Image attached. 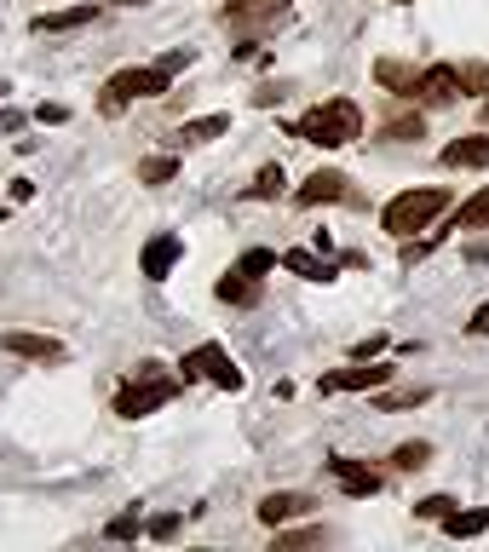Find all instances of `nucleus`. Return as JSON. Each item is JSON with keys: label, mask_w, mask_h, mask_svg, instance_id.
Wrapping results in <instances>:
<instances>
[{"label": "nucleus", "mask_w": 489, "mask_h": 552, "mask_svg": "<svg viewBox=\"0 0 489 552\" xmlns=\"http://www.w3.org/2000/svg\"><path fill=\"white\" fill-rule=\"evenodd\" d=\"M110 6H144V0H110Z\"/></svg>", "instance_id": "nucleus-38"}, {"label": "nucleus", "mask_w": 489, "mask_h": 552, "mask_svg": "<svg viewBox=\"0 0 489 552\" xmlns=\"http://www.w3.org/2000/svg\"><path fill=\"white\" fill-rule=\"evenodd\" d=\"M489 87V69H461V92H484Z\"/></svg>", "instance_id": "nucleus-34"}, {"label": "nucleus", "mask_w": 489, "mask_h": 552, "mask_svg": "<svg viewBox=\"0 0 489 552\" xmlns=\"http://www.w3.org/2000/svg\"><path fill=\"white\" fill-rule=\"evenodd\" d=\"M484 529H489V506H472V512L455 506V512L443 518V535H455V541H472V535H484Z\"/></svg>", "instance_id": "nucleus-18"}, {"label": "nucleus", "mask_w": 489, "mask_h": 552, "mask_svg": "<svg viewBox=\"0 0 489 552\" xmlns=\"http://www.w3.org/2000/svg\"><path fill=\"white\" fill-rule=\"evenodd\" d=\"M443 167H489V133H466L443 144Z\"/></svg>", "instance_id": "nucleus-15"}, {"label": "nucleus", "mask_w": 489, "mask_h": 552, "mask_svg": "<svg viewBox=\"0 0 489 552\" xmlns=\"http://www.w3.org/2000/svg\"><path fill=\"white\" fill-rule=\"evenodd\" d=\"M87 23H98V0L58 6V12H35V18H29V35H70V29H87Z\"/></svg>", "instance_id": "nucleus-11"}, {"label": "nucleus", "mask_w": 489, "mask_h": 552, "mask_svg": "<svg viewBox=\"0 0 489 552\" xmlns=\"http://www.w3.org/2000/svg\"><path fill=\"white\" fill-rule=\"evenodd\" d=\"M236 271H248V276H265V271H277V253L271 248H248L242 259H236Z\"/></svg>", "instance_id": "nucleus-26"}, {"label": "nucleus", "mask_w": 489, "mask_h": 552, "mask_svg": "<svg viewBox=\"0 0 489 552\" xmlns=\"http://www.w3.org/2000/svg\"><path fill=\"white\" fill-rule=\"evenodd\" d=\"M277 265H282V271H294V276H305V282H334V265H328V253L288 248V253H277Z\"/></svg>", "instance_id": "nucleus-14"}, {"label": "nucleus", "mask_w": 489, "mask_h": 552, "mask_svg": "<svg viewBox=\"0 0 489 552\" xmlns=\"http://www.w3.org/2000/svg\"><path fill=\"white\" fill-rule=\"evenodd\" d=\"M392 380V363H374V357H357L351 368H334V374H323L317 380V391L323 397H334V391H374Z\"/></svg>", "instance_id": "nucleus-7"}, {"label": "nucleus", "mask_w": 489, "mask_h": 552, "mask_svg": "<svg viewBox=\"0 0 489 552\" xmlns=\"http://www.w3.org/2000/svg\"><path fill=\"white\" fill-rule=\"evenodd\" d=\"M420 133H426L420 110H415V115H392V121H386V138H420Z\"/></svg>", "instance_id": "nucleus-28"}, {"label": "nucleus", "mask_w": 489, "mask_h": 552, "mask_svg": "<svg viewBox=\"0 0 489 552\" xmlns=\"http://www.w3.org/2000/svg\"><path fill=\"white\" fill-rule=\"evenodd\" d=\"M213 294L225 299V305H259V276H248V271H225Z\"/></svg>", "instance_id": "nucleus-17"}, {"label": "nucleus", "mask_w": 489, "mask_h": 552, "mask_svg": "<svg viewBox=\"0 0 489 552\" xmlns=\"http://www.w3.org/2000/svg\"><path fill=\"white\" fill-rule=\"evenodd\" d=\"M443 207H449V190H443V184L403 190V196H392V202L380 207V230H392L397 242H403V236H415V230H432V219H438Z\"/></svg>", "instance_id": "nucleus-3"}, {"label": "nucleus", "mask_w": 489, "mask_h": 552, "mask_svg": "<svg viewBox=\"0 0 489 552\" xmlns=\"http://www.w3.org/2000/svg\"><path fill=\"white\" fill-rule=\"evenodd\" d=\"M294 202L300 207H323V202H351V179L346 173H334V167H317L311 179L294 190Z\"/></svg>", "instance_id": "nucleus-12"}, {"label": "nucleus", "mask_w": 489, "mask_h": 552, "mask_svg": "<svg viewBox=\"0 0 489 552\" xmlns=\"http://www.w3.org/2000/svg\"><path fill=\"white\" fill-rule=\"evenodd\" d=\"M484 115H489V104H484Z\"/></svg>", "instance_id": "nucleus-40"}, {"label": "nucleus", "mask_w": 489, "mask_h": 552, "mask_svg": "<svg viewBox=\"0 0 489 552\" xmlns=\"http://www.w3.org/2000/svg\"><path fill=\"white\" fill-rule=\"evenodd\" d=\"M150 535H156V541H173V535H179V512H162V518H150Z\"/></svg>", "instance_id": "nucleus-30"}, {"label": "nucleus", "mask_w": 489, "mask_h": 552, "mask_svg": "<svg viewBox=\"0 0 489 552\" xmlns=\"http://www.w3.org/2000/svg\"><path fill=\"white\" fill-rule=\"evenodd\" d=\"M328 478L340 483V489H346V495H357V501H369V495H380V472H374L369 460L334 455V460H328Z\"/></svg>", "instance_id": "nucleus-10"}, {"label": "nucleus", "mask_w": 489, "mask_h": 552, "mask_svg": "<svg viewBox=\"0 0 489 552\" xmlns=\"http://www.w3.org/2000/svg\"><path fill=\"white\" fill-rule=\"evenodd\" d=\"M380 351H386V334H369V340L357 345V351H351V357H380Z\"/></svg>", "instance_id": "nucleus-35"}, {"label": "nucleus", "mask_w": 489, "mask_h": 552, "mask_svg": "<svg viewBox=\"0 0 489 552\" xmlns=\"http://www.w3.org/2000/svg\"><path fill=\"white\" fill-rule=\"evenodd\" d=\"M282 23H294V6H288V0H231V6H225V29L242 35V41L277 35Z\"/></svg>", "instance_id": "nucleus-5"}, {"label": "nucleus", "mask_w": 489, "mask_h": 552, "mask_svg": "<svg viewBox=\"0 0 489 552\" xmlns=\"http://www.w3.org/2000/svg\"><path fill=\"white\" fill-rule=\"evenodd\" d=\"M6 92H12V87H6V81H0V104H6Z\"/></svg>", "instance_id": "nucleus-39"}, {"label": "nucleus", "mask_w": 489, "mask_h": 552, "mask_svg": "<svg viewBox=\"0 0 489 552\" xmlns=\"http://www.w3.org/2000/svg\"><path fill=\"white\" fill-rule=\"evenodd\" d=\"M415 98L420 104H455L461 98V69L455 64H432L415 75Z\"/></svg>", "instance_id": "nucleus-13"}, {"label": "nucleus", "mask_w": 489, "mask_h": 552, "mask_svg": "<svg viewBox=\"0 0 489 552\" xmlns=\"http://www.w3.org/2000/svg\"><path fill=\"white\" fill-rule=\"evenodd\" d=\"M179 259H185V236H173V230H162V236H150V242H144V253H139V271L150 276V282H167Z\"/></svg>", "instance_id": "nucleus-9"}, {"label": "nucleus", "mask_w": 489, "mask_h": 552, "mask_svg": "<svg viewBox=\"0 0 489 552\" xmlns=\"http://www.w3.org/2000/svg\"><path fill=\"white\" fill-rule=\"evenodd\" d=\"M426 460H432V443H397V449H392V466H397V472H420Z\"/></svg>", "instance_id": "nucleus-25"}, {"label": "nucleus", "mask_w": 489, "mask_h": 552, "mask_svg": "<svg viewBox=\"0 0 489 552\" xmlns=\"http://www.w3.org/2000/svg\"><path fill=\"white\" fill-rule=\"evenodd\" d=\"M374 81L392 87V92H415V69L397 64V58H380V64H374Z\"/></svg>", "instance_id": "nucleus-20"}, {"label": "nucleus", "mask_w": 489, "mask_h": 552, "mask_svg": "<svg viewBox=\"0 0 489 552\" xmlns=\"http://www.w3.org/2000/svg\"><path fill=\"white\" fill-rule=\"evenodd\" d=\"M311 541H323V529H294V535H277V547H311Z\"/></svg>", "instance_id": "nucleus-33"}, {"label": "nucleus", "mask_w": 489, "mask_h": 552, "mask_svg": "<svg viewBox=\"0 0 489 552\" xmlns=\"http://www.w3.org/2000/svg\"><path fill=\"white\" fill-rule=\"evenodd\" d=\"M466 328H472V334H489V305H478V311H472V322H466Z\"/></svg>", "instance_id": "nucleus-37"}, {"label": "nucleus", "mask_w": 489, "mask_h": 552, "mask_svg": "<svg viewBox=\"0 0 489 552\" xmlns=\"http://www.w3.org/2000/svg\"><path fill=\"white\" fill-rule=\"evenodd\" d=\"M35 121H41V127H64V121H70V110H64V104H41V110H35Z\"/></svg>", "instance_id": "nucleus-31"}, {"label": "nucleus", "mask_w": 489, "mask_h": 552, "mask_svg": "<svg viewBox=\"0 0 489 552\" xmlns=\"http://www.w3.org/2000/svg\"><path fill=\"white\" fill-rule=\"evenodd\" d=\"M185 386L190 380H208V386H219V391H242L248 386V374H242V368H236V357L231 351H225V345H196V351H185Z\"/></svg>", "instance_id": "nucleus-6"}, {"label": "nucleus", "mask_w": 489, "mask_h": 552, "mask_svg": "<svg viewBox=\"0 0 489 552\" xmlns=\"http://www.w3.org/2000/svg\"><path fill=\"white\" fill-rule=\"evenodd\" d=\"M455 512V501L449 495H426V501H415V518H426V524H443Z\"/></svg>", "instance_id": "nucleus-27"}, {"label": "nucleus", "mask_w": 489, "mask_h": 552, "mask_svg": "<svg viewBox=\"0 0 489 552\" xmlns=\"http://www.w3.org/2000/svg\"><path fill=\"white\" fill-rule=\"evenodd\" d=\"M225 133H231V115H196V121L179 127L185 144H213V138H225Z\"/></svg>", "instance_id": "nucleus-19"}, {"label": "nucleus", "mask_w": 489, "mask_h": 552, "mask_svg": "<svg viewBox=\"0 0 489 552\" xmlns=\"http://www.w3.org/2000/svg\"><path fill=\"white\" fill-rule=\"evenodd\" d=\"M144 529V518H139V506H127V512H116L110 524H104V541H133Z\"/></svg>", "instance_id": "nucleus-24"}, {"label": "nucleus", "mask_w": 489, "mask_h": 552, "mask_svg": "<svg viewBox=\"0 0 489 552\" xmlns=\"http://www.w3.org/2000/svg\"><path fill=\"white\" fill-rule=\"evenodd\" d=\"M179 173V156H144L139 161V184H167Z\"/></svg>", "instance_id": "nucleus-23"}, {"label": "nucleus", "mask_w": 489, "mask_h": 552, "mask_svg": "<svg viewBox=\"0 0 489 552\" xmlns=\"http://www.w3.org/2000/svg\"><path fill=\"white\" fill-rule=\"evenodd\" d=\"M179 391H185V374H167L162 363H139L133 380H127L121 397H116V414L121 420H144V414H156L162 403H173Z\"/></svg>", "instance_id": "nucleus-2"}, {"label": "nucleus", "mask_w": 489, "mask_h": 552, "mask_svg": "<svg viewBox=\"0 0 489 552\" xmlns=\"http://www.w3.org/2000/svg\"><path fill=\"white\" fill-rule=\"evenodd\" d=\"M282 184H288L282 161H277V167H259V179L248 184V202H277V196H282Z\"/></svg>", "instance_id": "nucleus-21"}, {"label": "nucleus", "mask_w": 489, "mask_h": 552, "mask_svg": "<svg viewBox=\"0 0 489 552\" xmlns=\"http://www.w3.org/2000/svg\"><path fill=\"white\" fill-rule=\"evenodd\" d=\"M156 64H162L167 75H179V69H190V64H196V52H162Z\"/></svg>", "instance_id": "nucleus-32"}, {"label": "nucleus", "mask_w": 489, "mask_h": 552, "mask_svg": "<svg viewBox=\"0 0 489 552\" xmlns=\"http://www.w3.org/2000/svg\"><path fill=\"white\" fill-rule=\"evenodd\" d=\"M300 512H311V501L305 495H288V489H277V495H265L259 501V524H288V518H300Z\"/></svg>", "instance_id": "nucleus-16"}, {"label": "nucleus", "mask_w": 489, "mask_h": 552, "mask_svg": "<svg viewBox=\"0 0 489 552\" xmlns=\"http://www.w3.org/2000/svg\"><path fill=\"white\" fill-rule=\"evenodd\" d=\"M18 127H24V115H18V110H6V104H0V133H18Z\"/></svg>", "instance_id": "nucleus-36"}, {"label": "nucleus", "mask_w": 489, "mask_h": 552, "mask_svg": "<svg viewBox=\"0 0 489 552\" xmlns=\"http://www.w3.org/2000/svg\"><path fill=\"white\" fill-rule=\"evenodd\" d=\"M0 351H6V357H24V363H64V357H70L64 340L29 334V328H6V334H0Z\"/></svg>", "instance_id": "nucleus-8"}, {"label": "nucleus", "mask_w": 489, "mask_h": 552, "mask_svg": "<svg viewBox=\"0 0 489 552\" xmlns=\"http://www.w3.org/2000/svg\"><path fill=\"white\" fill-rule=\"evenodd\" d=\"M426 397H432L426 386H415V391H386V397H380V409H415V403H426Z\"/></svg>", "instance_id": "nucleus-29"}, {"label": "nucleus", "mask_w": 489, "mask_h": 552, "mask_svg": "<svg viewBox=\"0 0 489 552\" xmlns=\"http://www.w3.org/2000/svg\"><path fill=\"white\" fill-rule=\"evenodd\" d=\"M455 230H489V190L466 196L461 213H455Z\"/></svg>", "instance_id": "nucleus-22"}, {"label": "nucleus", "mask_w": 489, "mask_h": 552, "mask_svg": "<svg viewBox=\"0 0 489 552\" xmlns=\"http://www.w3.org/2000/svg\"><path fill=\"white\" fill-rule=\"evenodd\" d=\"M167 87H173V75H167L162 64L116 69V75L104 81V92H98V110H104V115H121L127 104H139V98H162Z\"/></svg>", "instance_id": "nucleus-4"}, {"label": "nucleus", "mask_w": 489, "mask_h": 552, "mask_svg": "<svg viewBox=\"0 0 489 552\" xmlns=\"http://www.w3.org/2000/svg\"><path fill=\"white\" fill-rule=\"evenodd\" d=\"M305 144H317V150H340V144H357L363 138V110L351 104V98H323L317 110H305V121L294 127Z\"/></svg>", "instance_id": "nucleus-1"}]
</instances>
